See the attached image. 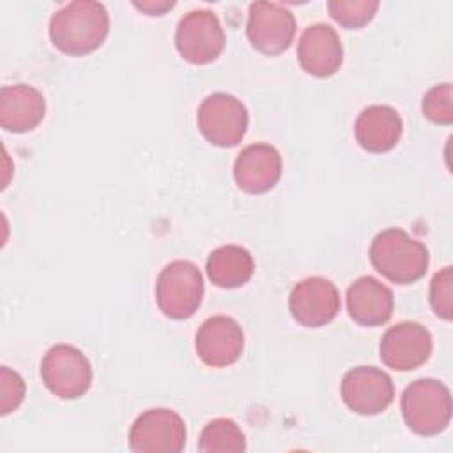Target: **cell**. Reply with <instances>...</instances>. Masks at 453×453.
Instances as JSON below:
<instances>
[{"instance_id": "ba28073f", "label": "cell", "mask_w": 453, "mask_h": 453, "mask_svg": "<svg viewBox=\"0 0 453 453\" xmlns=\"http://www.w3.org/2000/svg\"><path fill=\"white\" fill-rule=\"evenodd\" d=\"M200 133L216 147H235L248 129V110L241 99L226 92L207 96L196 113Z\"/></svg>"}, {"instance_id": "44dd1931", "label": "cell", "mask_w": 453, "mask_h": 453, "mask_svg": "<svg viewBox=\"0 0 453 453\" xmlns=\"http://www.w3.org/2000/svg\"><path fill=\"white\" fill-rule=\"evenodd\" d=\"M379 9L375 0H331L327 2L329 16L343 28L354 30L370 23Z\"/></svg>"}, {"instance_id": "7a4b0ae2", "label": "cell", "mask_w": 453, "mask_h": 453, "mask_svg": "<svg viewBox=\"0 0 453 453\" xmlns=\"http://www.w3.org/2000/svg\"><path fill=\"white\" fill-rule=\"evenodd\" d=\"M368 257L377 273L398 285L421 280L430 264L426 246L402 228L379 232L370 244Z\"/></svg>"}, {"instance_id": "4fadbf2b", "label": "cell", "mask_w": 453, "mask_h": 453, "mask_svg": "<svg viewBox=\"0 0 453 453\" xmlns=\"http://www.w3.org/2000/svg\"><path fill=\"white\" fill-rule=\"evenodd\" d=\"M195 350L207 366L226 368L244 350L242 327L235 319L226 315L209 317L196 331Z\"/></svg>"}, {"instance_id": "603a6c76", "label": "cell", "mask_w": 453, "mask_h": 453, "mask_svg": "<svg viewBox=\"0 0 453 453\" xmlns=\"http://www.w3.org/2000/svg\"><path fill=\"white\" fill-rule=\"evenodd\" d=\"M430 306L434 313L444 320L453 317V271L444 267L434 274L430 281Z\"/></svg>"}, {"instance_id": "8fae6325", "label": "cell", "mask_w": 453, "mask_h": 453, "mask_svg": "<svg viewBox=\"0 0 453 453\" xmlns=\"http://www.w3.org/2000/svg\"><path fill=\"white\" fill-rule=\"evenodd\" d=\"M292 319L303 327H322L340 311V292L336 285L322 276L297 281L288 296Z\"/></svg>"}, {"instance_id": "52a82bcc", "label": "cell", "mask_w": 453, "mask_h": 453, "mask_svg": "<svg viewBox=\"0 0 453 453\" xmlns=\"http://www.w3.org/2000/svg\"><path fill=\"white\" fill-rule=\"evenodd\" d=\"M225 32L218 16L209 9H195L184 14L175 30V48L189 64L214 62L225 50Z\"/></svg>"}, {"instance_id": "3957f363", "label": "cell", "mask_w": 453, "mask_h": 453, "mask_svg": "<svg viewBox=\"0 0 453 453\" xmlns=\"http://www.w3.org/2000/svg\"><path fill=\"white\" fill-rule=\"evenodd\" d=\"M400 409L414 434L432 437L444 432L451 421V393L441 380L418 379L403 389Z\"/></svg>"}, {"instance_id": "cb8c5ba5", "label": "cell", "mask_w": 453, "mask_h": 453, "mask_svg": "<svg viewBox=\"0 0 453 453\" xmlns=\"http://www.w3.org/2000/svg\"><path fill=\"white\" fill-rule=\"evenodd\" d=\"M0 412L5 416L16 411L25 398V380L18 372L7 366L0 370Z\"/></svg>"}, {"instance_id": "5b68a950", "label": "cell", "mask_w": 453, "mask_h": 453, "mask_svg": "<svg viewBox=\"0 0 453 453\" xmlns=\"http://www.w3.org/2000/svg\"><path fill=\"white\" fill-rule=\"evenodd\" d=\"M41 379L55 396L76 400L92 384V366L80 349L69 343H57L46 350L41 361Z\"/></svg>"}, {"instance_id": "d4e9b609", "label": "cell", "mask_w": 453, "mask_h": 453, "mask_svg": "<svg viewBox=\"0 0 453 453\" xmlns=\"http://www.w3.org/2000/svg\"><path fill=\"white\" fill-rule=\"evenodd\" d=\"M133 5L136 9H140L142 12L149 14V16H163L168 9H172L175 5V2H166V0H147V2H133Z\"/></svg>"}, {"instance_id": "9c48e42d", "label": "cell", "mask_w": 453, "mask_h": 453, "mask_svg": "<svg viewBox=\"0 0 453 453\" xmlns=\"http://www.w3.org/2000/svg\"><path fill=\"white\" fill-rule=\"evenodd\" d=\"M246 35L251 46L264 55H280L288 50L296 35V18L290 9L276 2H253L248 9Z\"/></svg>"}, {"instance_id": "8992f818", "label": "cell", "mask_w": 453, "mask_h": 453, "mask_svg": "<svg viewBox=\"0 0 453 453\" xmlns=\"http://www.w3.org/2000/svg\"><path fill=\"white\" fill-rule=\"evenodd\" d=\"M184 446L186 423L172 409H147L131 425L129 449L134 453H179Z\"/></svg>"}, {"instance_id": "e0dca14e", "label": "cell", "mask_w": 453, "mask_h": 453, "mask_svg": "<svg viewBox=\"0 0 453 453\" xmlns=\"http://www.w3.org/2000/svg\"><path fill=\"white\" fill-rule=\"evenodd\" d=\"M46 115V99L32 85H5L0 90V126L11 133L37 127Z\"/></svg>"}, {"instance_id": "d6986e66", "label": "cell", "mask_w": 453, "mask_h": 453, "mask_svg": "<svg viewBox=\"0 0 453 453\" xmlns=\"http://www.w3.org/2000/svg\"><path fill=\"white\" fill-rule=\"evenodd\" d=\"M207 276L219 288H237L250 281L255 271L251 253L237 244H225L211 251Z\"/></svg>"}, {"instance_id": "7402d4cb", "label": "cell", "mask_w": 453, "mask_h": 453, "mask_svg": "<svg viewBox=\"0 0 453 453\" xmlns=\"http://www.w3.org/2000/svg\"><path fill=\"white\" fill-rule=\"evenodd\" d=\"M423 115L441 126H449L453 122V106H451V83L434 85L421 103Z\"/></svg>"}, {"instance_id": "30bf717a", "label": "cell", "mask_w": 453, "mask_h": 453, "mask_svg": "<svg viewBox=\"0 0 453 453\" xmlns=\"http://www.w3.org/2000/svg\"><path fill=\"white\" fill-rule=\"evenodd\" d=\"M340 393L343 403L352 412L375 416L391 405L395 386L384 370L375 366H356L343 375Z\"/></svg>"}, {"instance_id": "2e32d148", "label": "cell", "mask_w": 453, "mask_h": 453, "mask_svg": "<svg viewBox=\"0 0 453 453\" xmlns=\"http://www.w3.org/2000/svg\"><path fill=\"white\" fill-rule=\"evenodd\" d=\"M395 308V296L388 285L373 276H361L347 288V311L350 319L365 327L386 324Z\"/></svg>"}, {"instance_id": "7c38bea8", "label": "cell", "mask_w": 453, "mask_h": 453, "mask_svg": "<svg viewBox=\"0 0 453 453\" xmlns=\"http://www.w3.org/2000/svg\"><path fill=\"white\" fill-rule=\"evenodd\" d=\"M432 354V334L419 322H398L391 326L379 343L380 361L396 372L416 370Z\"/></svg>"}, {"instance_id": "5bb4252c", "label": "cell", "mask_w": 453, "mask_h": 453, "mask_svg": "<svg viewBox=\"0 0 453 453\" xmlns=\"http://www.w3.org/2000/svg\"><path fill=\"white\" fill-rule=\"evenodd\" d=\"M281 170V154L274 145L251 143L235 157L234 179L242 191L260 195L267 193L278 184Z\"/></svg>"}, {"instance_id": "ffe728a7", "label": "cell", "mask_w": 453, "mask_h": 453, "mask_svg": "<svg viewBox=\"0 0 453 453\" xmlns=\"http://www.w3.org/2000/svg\"><path fill=\"white\" fill-rule=\"evenodd\" d=\"M198 449L203 453H242L246 437L234 419L216 418L203 426Z\"/></svg>"}, {"instance_id": "277c9868", "label": "cell", "mask_w": 453, "mask_h": 453, "mask_svg": "<svg viewBox=\"0 0 453 453\" xmlns=\"http://www.w3.org/2000/svg\"><path fill=\"white\" fill-rule=\"evenodd\" d=\"M203 276L196 264L173 260L156 280V303L165 317L184 320L195 315L203 299Z\"/></svg>"}, {"instance_id": "ac0fdd59", "label": "cell", "mask_w": 453, "mask_h": 453, "mask_svg": "<svg viewBox=\"0 0 453 453\" xmlns=\"http://www.w3.org/2000/svg\"><path fill=\"white\" fill-rule=\"evenodd\" d=\"M403 124L400 113L388 104H372L365 108L354 124L356 142L373 154L391 150L402 138Z\"/></svg>"}, {"instance_id": "9a60e30c", "label": "cell", "mask_w": 453, "mask_h": 453, "mask_svg": "<svg viewBox=\"0 0 453 453\" xmlns=\"http://www.w3.org/2000/svg\"><path fill=\"white\" fill-rule=\"evenodd\" d=\"M297 60L303 71L311 76H333L343 62V46L336 30L327 23L304 28L297 42Z\"/></svg>"}, {"instance_id": "6da1fadb", "label": "cell", "mask_w": 453, "mask_h": 453, "mask_svg": "<svg viewBox=\"0 0 453 453\" xmlns=\"http://www.w3.org/2000/svg\"><path fill=\"white\" fill-rule=\"evenodd\" d=\"M110 30L108 11L94 0H76L57 11L50 19V39L53 46L71 57L96 51Z\"/></svg>"}]
</instances>
